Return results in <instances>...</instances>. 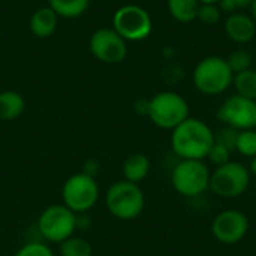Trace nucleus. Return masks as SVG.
I'll use <instances>...</instances> for the list:
<instances>
[{
    "instance_id": "b1692460",
    "label": "nucleus",
    "mask_w": 256,
    "mask_h": 256,
    "mask_svg": "<svg viewBox=\"0 0 256 256\" xmlns=\"http://www.w3.org/2000/svg\"><path fill=\"white\" fill-rule=\"evenodd\" d=\"M14 256H54V254L46 244L32 242V243L21 246Z\"/></svg>"
},
{
    "instance_id": "f3484780",
    "label": "nucleus",
    "mask_w": 256,
    "mask_h": 256,
    "mask_svg": "<svg viewBox=\"0 0 256 256\" xmlns=\"http://www.w3.org/2000/svg\"><path fill=\"white\" fill-rule=\"evenodd\" d=\"M170 15L183 24H189L196 20L200 2L198 0H166Z\"/></svg>"
},
{
    "instance_id": "0eeeda50",
    "label": "nucleus",
    "mask_w": 256,
    "mask_h": 256,
    "mask_svg": "<svg viewBox=\"0 0 256 256\" xmlns=\"http://www.w3.org/2000/svg\"><path fill=\"white\" fill-rule=\"evenodd\" d=\"M112 28L128 42L147 39L153 30L150 14L138 4H124L112 16Z\"/></svg>"
},
{
    "instance_id": "f03ea898",
    "label": "nucleus",
    "mask_w": 256,
    "mask_h": 256,
    "mask_svg": "<svg viewBox=\"0 0 256 256\" xmlns=\"http://www.w3.org/2000/svg\"><path fill=\"white\" fill-rule=\"evenodd\" d=\"M192 81L195 88L202 94L218 96L225 93L232 86L234 72L228 66L226 58L208 56L195 66Z\"/></svg>"
},
{
    "instance_id": "c756f323",
    "label": "nucleus",
    "mask_w": 256,
    "mask_h": 256,
    "mask_svg": "<svg viewBox=\"0 0 256 256\" xmlns=\"http://www.w3.org/2000/svg\"><path fill=\"white\" fill-rule=\"evenodd\" d=\"M250 159H252V160H250V165H249V172L256 176V156L250 158Z\"/></svg>"
},
{
    "instance_id": "2eb2a0df",
    "label": "nucleus",
    "mask_w": 256,
    "mask_h": 256,
    "mask_svg": "<svg viewBox=\"0 0 256 256\" xmlns=\"http://www.w3.org/2000/svg\"><path fill=\"white\" fill-rule=\"evenodd\" d=\"M26 110V100L21 93L15 90L0 92V120L12 122L21 117Z\"/></svg>"
},
{
    "instance_id": "39448f33",
    "label": "nucleus",
    "mask_w": 256,
    "mask_h": 256,
    "mask_svg": "<svg viewBox=\"0 0 256 256\" xmlns=\"http://www.w3.org/2000/svg\"><path fill=\"white\" fill-rule=\"evenodd\" d=\"M210 170L204 160L182 159L172 170L171 183L177 194L195 198L210 188Z\"/></svg>"
},
{
    "instance_id": "bb28decb",
    "label": "nucleus",
    "mask_w": 256,
    "mask_h": 256,
    "mask_svg": "<svg viewBox=\"0 0 256 256\" xmlns=\"http://www.w3.org/2000/svg\"><path fill=\"white\" fill-rule=\"evenodd\" d=\"M252 2L254 0H220L218 4L222 9V12L234 14V12H238L240 9H244L248 6H250Z\"/></svg>"
},
{
    "instance_id": "7ed1b4c3",
    "label": "nucleus",
    "mask_w": 256,
    "mask_h": 256,
    "mask_svg": "<svg viewBox=\"0 0 256 256\" xmlns=\"http://www.w3.org/2000/svg\"><path fill=\"white\" fill-rule=\"evenodd\" d=\"M108 212L120 220H134L141 216L146 207L142 189L132 182L120 180L112 183L105 195Z\"/></svg>"
},
{
    "instance_id": "2f4dec72",
    "label": "nucleus",
    "mask_w": 256,
    "mask_h": 256,
    "mask_svg": "<svg viewBox=\"0 0 256 256\" xmlns=\"http://www.w3.org/2000/svg\"><path fill=\"white\" fill-rule=\"evenodd\" d=\"M200 4H218L220 0H198Z\"/></svg>"
},
{
    "instance_id": "dca6fc26",
    "label": "nucleus",
    "mask_w": 256,
    "mask_h": 256,
    "mask_svg": "<svg viewBox=\"0 0 256 256\" xmlns=\"http://www.w3.org/2000/svg\"><path fill=\"white\" fill-rule=\"evenodd\" d=\"M150 159L142 154V153H134L130 156L126 158L124 164H123V176L124 180L132 182V183H140L144 178H147V176L150 174Z\"/></svg>"
},
{
    "instance_id": "20e7f679",
    "label": "nucleus",
    "mask_w": 256,
    "mask_h": 256,
    "mask_svg": "<svg viewBox=\"0 0 256 256\" xmlns=\"http://www.w3.org/2000/svg\"><path fill=\"white\" fill-rule=\"evenodd\" d=\"M190 108L188 100L176 92H159L150 99L148 117L160 129L172 130L186 118H189Z\"/></svg>"
},
{
    "instance_id": "f8f14e48",
    "label": "nucleus",
    "mask_w": 256,
    "mask_h": 256,
    "mask_svg": "<svg viewBox=\"0 0 256 256\" xmlns=\"http://www.w3.org/2000/svg\"><path fill=\"white\" fill-rule=\"evenodd\" d=\"M212 232L222 244H237L249 232V218L240 210H224L213 219Z\"/></svg>"
},
{
    "instance_id": "9b49d317",
    "label": "nucleus",
    "mask_w": 256,
    "mask_h": 256,
    "mask_svg": "<svg viewBox=\"0 0 256 256\" xmlns=\"http://www.w3.org/2000/svg\"><path fill=\"white\" fill-rule=\"evenodd\" d=\"M218 118L237 130L256 128V100L234 94L228 98L218 111Z\"/></svg>"
},
{
    "instance_id": "4be33fe9",
    "label": "nucleus",
    "mask_w": 256,
    "mask_h": 256,
    "mask_svg": "<svg viewBox=\"0 0 256 256\" xmlns=\"http://www.w3.org/2000/svg\"><path fill=\"white\" fill-rule=\"evenodd\" d=\"M228 66L231 68V70L236 74H240L243 70H248L252 68V54L246 50H237L234 52L230 54V57L226 58Z\"/></svg>"
},
{
    "instance_id": "5701e85b",
    "label": "nucleus",
    "mask_w": 256,
    "mask_h": 256,
    "mask_svg": "<svg viewBox=\"0 0 256 256\" xmlns=\"http://www.w3.org/2000/svg\"><path fill=\"white\" fill-rule=\"evenodd\" d=\"M196 20L206 26H216L222 20V9L219 4H200Z\"/></svg>"
},
{
    "instance_id": "a878e982",
    "label": "nucleus",
    "mask_w": 256,
    "mask_h": 256,
    "mask_svg": "<svg viewBox=\"0 0 256 256\" xmlns=\"http://www.w3.org/2000/svg\"><path fill=\"white\" fill-rule=\"evenodd\" d=\"M238 132L240 130L226 126V128L220 129L218 134H214V141L219 142V144H222V146H225L226 148H230L232 152V150H236V142H237Z\"/></svg>"
},
{
    "instance_id": "412c9836",
    "label": "nucleus",
    "mask_w": 256,
    "mask_h": 256,
    "mask_svg": "<svg viewBox=\"0 0 256 256\" xmlns=\"http://www.w3.org/2000/svg\"><path fill=\"white\" fill-rule=\"evenodd\" d=\"M236 150L244 158L256 156V130L254 129L240 130L236 142Z\"/></svg>"
},
{
    "instance_id": "393cba45",
    "label": "nucleus",
    "mask_w": 256,
    "mask_h": 256,
    "mask_svg": "<svg viewBox=\"0 0 256 256\" xmlns=\"http://www.w3.org/2000/svg\"><path fill=\"white\" fill-rule=\"evenodd\" d=\"M231 153H232V152H231L230 148H226L225 146H222V144H219V142L214 141V144H213V147H212V150H210L207 159H208L213 165L220 166V165H225V164H228V162L231 160Z\"/></svg>"
},
{
    "instance_id": "6ab92c4d",
    "label": "nucleus",
    "mask_w": 256,
    "mask_h": 256,
    "mask_svg": "<svg viewBox=\"0 0 256 256\" xmlns=\"http://www.w3.org/2000/svg\"><path fill=\"white\" fill-rule=\"evenodd\" d=\"M232 86L236 87L237 94L256 100V70L255 69H248L240 74L234 75V82Z\"/></svg>"
},
{
    "instance_id": "7c9ffc66",
    "label": "nucleus",
    "mask_w": 256,
    "mask_h": 256,
    "mask_svg": "<svg viewBox=\"0 0 256 256\" xmlns=\"http://www.w3.org/2000/svg\"><path fill=\"white\" fill-rule=\"evenodd\" d=\"M249 8H250V16L255 20V22H256V0H254V2L250 3V6H249Z\"/></svg>"
},
{
    "instance_id": "aec40b11",
    "label": "nucleus",
    "mask_w": 256,
    "mask_h": 256,
    "mask_svg": "<svg viewBox=\"0 0 256 256\" xmlns=\"http://www.w3.org/2000/svg\"><path fill=\"white\" fill-rule=\"evenodd\" d=\"M92 244L82 237H69L60 243V255L62 256H92Z\"/></svg>"
},
{
    "instance_id": "c85d7f7f",
    "label": "nucleus",
    "mask_w": 256,
    "mask_h": 256,
    "mask_svg": "<svg viewBox=\"0 0 256 256\" xmlns=\"http://www.w3.org/2000/svg\"><path fill=\"white\" fill-rule=\"evenodd\" d=\"M148 110H150V99H140L135 104V111L140 116H147L148 117Z\"/></svg>"
},
{
    "instance_id": "cd10ccee",
    "label": "nucleus",
    "mask_w": 256,
    "mask_h": 256,
    "mask_svg": "<svg viewBox=\"0 0 256 256\" xmlns=\"http://www.w3.org/2000/svg\"><path fill=\"white\" fill-rule=\"evenodd\" d=\"M99 170H100L99 162L94 160V159H90V160H87L84 164V171L82 172L87 174V176H90V177H96L99 174Z\"/></svg>"
},
{
    "instance_id": "9d476101",
    "label": "nucleus",
    "mask_w": 256,
    "mask_h": 256,
    "mask_svg": "<svg viewBox=\"0 0 256 256\" xmlns=\"http://www.w3.org/2000/svg\"><path fill=\"white\" fill-rule=\"evenodd\" d=\"M88 48L92 56L106 64H116L126 58L128 44L114 30L108 27L98 28L88 40Z\"/></svg>"
},
{
    "instance_id": "1a4fd4ad",
    "label": "nucleus",
    "mask_w": 256,
    "mask_h": 256,
    "mask_svg": "<svg viewBox=\"0 0 256 256\" xmlns=\"http://www.w3.org/2000/svg\"><path fill=\"white\" fill-rule=\"evenodd\" d=\"M38 230L45 240L60 244L76 231L75 213L64 204H52L40 213Z\"/></svg>"
},
{
    "instance_id": "f257e3e1",
    "label": "nucleus",
    "mask_w": 256,
    "mask_h": 256,
    "mask_svg": "<svg viewBox=\"0 0 256 256\" xmlns=\"http://www.w3.org/2000/svg\"><path fill=\"white\" fill-rule=\"evenodd\" d=\"M213 144L214 132L200 118H186L171 134V148L180 159L204 160Z\"/></svg>"
},
{
    "instance_id": "423d86ee",
    "label": "nucleus",
    "mask_w": 256,
    "mask_h": 256,
    "mask_svg": "<svg viewBox=\"0 0 256 256\" xmlns=\"http://www.w3.org/2000/svg\"><path fill=\"white\" fill-rule=\"evenodd\" d=\"M250 184V172L249 170L240 164L230 160L225 165L216 166V170L210 176V188L212 192L220 198H238L242 196Z\"/></svg>"
},
{
    "instance_id": "4468645a",
    "label": "nucleus",
    "mask_w": 256,
    "mask_h": 256,
    "mask_svg": "<svg viewBox=\"0 0 256 256\" xmlns=\"http://www.w3.org/2000/svg\"><path fill=\"white\" fill-rule=\"evenodd\" d=\"M58 26V15L50 8H39L33 12L30 18V32L40 39H46L52 36Z\"/></svg>"
},
{
    "instance_id": "a211bd4d",
    "label": "nucleus",
    "mask_w": 256,
    "mask_h": 256,
    "mask_svg": "<svg viewBox=\"0 0 256 256\" xmlns=\"http://www.w3.org/2000/svg\"><path fill=\"white\" fill-rule=\"evenodd\" d=\"M48 3L58 16L76 18L88 9L90 0H48Z\"/></svg>"
},
{
    "instance_id": "6e6552de",
    "label": "nucleus",
    "mask_w": 256,
    "mask_h": 256,
    "mask_svg": "<svg viewBox=\"0 0 256 256\" xmlns=\"http://www.w3.org/2000/svg\"><path fill=\"white\" fill-rule=\"evenodd\" d=\"M63 204L74 213L90 212L99 200V186L94 177L84 172L70 176L62 189Z\"/></svg>"
},
{
    "instance_id": "ddd939ff",
    "label": "nucleus",
    "mask_w": 256,
    "mask_h": 256,
    "mask_svg": "<svg viewBox=\"0 0 256 256\" xmlns=\"http://www.w3.org/2000/svg\"><path fill=\"white\" fill-rule=\"evenodd\" d=\"M225 33L236 44H248L256 36L255 20L244 12L230 14L225 20Z\"/></svg>"
}]
</instances>
